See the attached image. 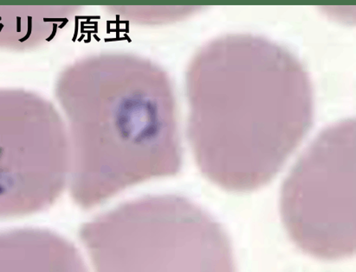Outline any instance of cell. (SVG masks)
<instances>
[{
    "label": "cell",
    "instance_id": "1",
    "mask_svg": "<svg viewBox=\"0 0 356 272\" xmlns=\"http://www.w3.org/2000/svg\"><path fill=\"white\" fill-rule=\"evenodd\" d=\"M186 94L197 165L228 192L269 183L312 125L305 67L283 46L255 35H227L200 49L186 73Z\"/></svg>",
    "mask_w": 356,
    "mask_h": 272
},
{
    "label": "cell",
    "instance_id": "2",
    "mask_svg": "<svg viewBox=\"0 0 356 272\" xmlns=\"http://www.w3.org/2000/svg\"><path fill=\"white\" fill-rule=\"evenodd\" d=\"M54 92L68 133V189L77 207L91 210L181 171L174 86L152 60L121 51L88 55L59 73Z\"/></svg>",
    "mask_w": 356,
    "mask_h": 272
},
{
    "label": "cell",
    "instance_id": "3",
    "mask_svg": "<svg viewBox=\"0 0 356 272\" xmlns=\"http://www.w3.org/2000/svg\"><path fill=\"white\" fill-rule=\"evenodd\" d=\"M79 236L95 272H235L224 229L176 194L126 201L87 221Z\"/></svg>",
    "mask_w": 356,
    "mask_h": 272
},
{
    "label": "cell",
    "instance_id": "4",
    "mask_svg": "<svg viewBox=\"0 0 356 272\" xmlns=\"http://www.w3.org/2000/svg\"><path fill=\"white\" fill-rule=\"evenodd\" d=\"M281 214L296 245L321 260L355 250V122L324 130L284 182Z\"/></svg>",
    "mask_w": 356,
    "mask_h": 272
},
{
    "label": "cell",
    "instance_id": "5",
    "mask_svg": "<svg viewBox=\"0 0 356 272\" xmlns=\"http://www.w3.org/2000/svg\"><path fill=\"white\" fill-rule=\"evenodd\" d=\"M70 146L55 104L35 92H0V219L48 210L68 189Z\"/></svg>",
    "mask_w": 356,
    "mask_h": 272
},
{
    "label": "cell",
    "instance_id": "6",
    "mask_svg": "<svg viewBox=\"0 0 356 272\" xmlns=\"http://www.w3.org/2000/svg\"><path fill=\"white\" fill-rule=\"evenodd\" d=\"M0 272H87L68 239L43 228L0 232Z\"/></svg>",
    "mask_w": 356,
    "mask_h": 272
},
{
    "label": "cell",
    "instance_id": "7",
    "mask_svg": "<svg viewBox=\"0 0 356 272\" xmlns=\"http://www.w3.org/2000/svg\"><path fill=\"white\" fill-rule=\"evenodd\" d=\"M79 6L1 7L0 33L5 45L17 51H33L50 44L82 10Z\"/></svg>",
    "mask_w": 356,
    "mask_h": 272
}]
</instances>
